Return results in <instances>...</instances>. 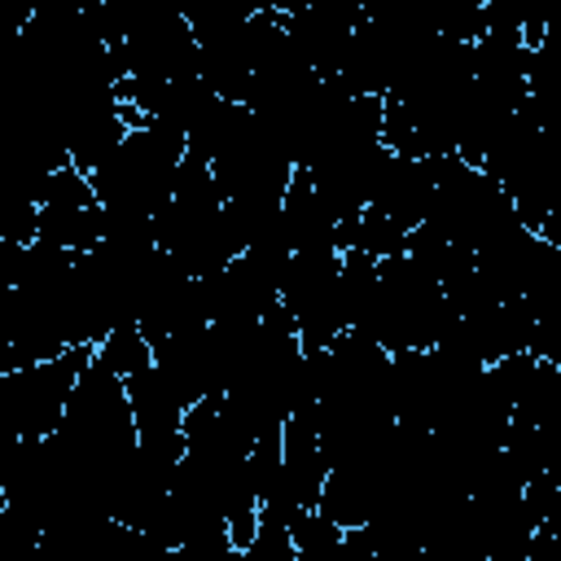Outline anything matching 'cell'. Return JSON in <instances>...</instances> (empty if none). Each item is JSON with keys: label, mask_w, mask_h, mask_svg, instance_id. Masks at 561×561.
Segmentation results:
<instances>
[{"label": "cell", "mask_w": 561, "mask_h": 561, "mask_svg": "<svg viewBox=\"0 0 561 561\" xmlns=\"http://www.w3.org/2000/svg\"><path fill=\"white\" fill-rule=\"evenodd\" d=\"M48 438L66 460V469L75 473V482L110 513L114 491L136 469V421H131L123 377L92 355Z\"/></svg>", "instance_id": "1"}, {"label": "cell", "mask_w": 561, "mask_h": 561, "mask_svg": "<svg viewBox=\"0 0 561 561\" xmlns=\"http://www.w3.org/2000/svg\"><path fill=\"white\" fill-rule=\"evenodd\" d=\"M180 158H184V131L180 127L158 123V118L127 127V136L114 145V153L88 171L101 210L153 215L171 197Z\"/></svg>", "instance_id": "2"}, {"label": "cell", "mask_w": 561, "mask_h": 561, "mask_svg": "<svg viewBox=\"0 0 561 561\" xmlns=\"http://www.w3.org/2000/svg\"><path fill=\"white\" fill-rule=\"evenodd\" d=\"M447 316L451 307H447L443 285L416 259L390 254V259H377L373 294L359 307L351 329L368 333L386 351H408V346H434Z\"/></svg>", "instance_id": "3"}, {"label": "cell", "mask_w": 561, "mask_h": 561, "mask_svg": "<svg viewBox=\"0 0 561 561\" xmlns=\"http://www.w3.org/2000/svg\"><path fill=\"white\" fill-rule=\"evenodd\" d=\"M434 232L478 250L482 241L508 232L522 224L517 206L508 202V193L495 184V175H486L482 167L460 162L456 153L434 158V193L425 206V219Z\"/></svg>", "instance_id": "4"}, {"label": "cell", "mask_w": 561, "mask_h": 561, "mask_svg": "<svg viewBox=\"0 0 561 561\" xmlns=\"http://www.w3.org/2000/svg\"><path fill=\"white\" fill-rule=\"evenodd\" d=\"M88 359H92V346L79 342V346H66L53 359L0 373V425L18 438L53 434Z\"/></svg>", "instance_id": "5"}, {"label": "cell", "mask_w": 561, "mask_h": 561, "mask_svg": "<svg viewBox=\"0 0 561 561\" xmlns=\"http://www.w3.org/2000/svg\"><path fill=\"white\" fill-rule=\"evenodd\" d=\"M337 272H342V254L329 245L294 250L285 263L280 302L294 316L302 351H320V346H329L333 333L351 329L346 311H342V294H337Z\"/></svg>", "instance_id": "6"}, {"label": "cell", "mask_w": 561, "mask_h": 561, "mask_svg": "<svg viewBox=\"0 0 561 561\" xmlns=\"http://www.w3.org/2000/svg\"><path fill=\"white\" fill-rule=\"evenodd\" d=\"M224 202H276L294 175L280 136L254 114L250 127L210 162Z\"/></svg>", "instance_id": "7"}, {"label": "cell", "mask_w": 561, "mask_h": 561, "mask_svg": "<svg viewBox=\"0 0 561 561\" xmlns=\"http://www.w3.org/2000/svg\"><path fill=\"white\" fill-rule=\"evenodd\" d=\"M35 237L61 250H92L101 241V202L92 193V180L79 167L66 162L48 171Z\"/></svg>", "instance_id": "8"}, {"label": "cell", "mask_w": 561, "mask_h": 561, "mask_svg": "<svg viewBox=\"0 0 561 561\" xmlns=\"http://www.w3.org/2000/svg\"><path fill=\"white\" fill-rule=\"evenodd\" d=\"M110 57H114V70L118 75H136V79H188L197 75V61H202V48L184 22V13L167 18V22H153L118 44H110Z\"/></svg>", "instance_id": "9"}, {"label": "cell", "mask_w": 561, "mask_h": 561, "mask_svg": "<svg viewBox=\"0 0 561 561\" xmlns=\"http://www.w3.org/2000/svg\"><path fill=\"white\" fill-rule=\"evenodd\" d=\"M359 22H364V9L351 4V0H324V4H307L298 13H285L289 39L298 44L302 61L320 79H329V75L342 70L346 48H351V35H355Z\"/></svg>", "instance_id": "10"}, {"label": "cell", "mask_w": 561, "mask_h": 561, "mask_svg": "<svg viewBox=\"0 0 561 561\" xmlns=\"http://www.w3.org/2000/svg\"><path fill=\"white\" fill-rule=\"evenodd\" d=\"M430 193H434V158H403V153H390L386 167L377 171V184H373L368 206H377V210H381L386 219H394L399 228H416V224L425 219Z\"/></svg>", "instance_id": "11"}, {"label": "cell", "mask_w": 561, "mask_h": 561, "mask_svg": "<svg viewBox=\"0 0 561 561\" xmlns=\"http://www.w3.org/2000/svg\"><path fill=\"white\" fill-rule=\"evenodd\" d=\"M280 465H285V491L298 508H316V495L329 473V456L320 447L316 412H289L280 425Z\"/></svg>", "instance_id": "12"}, {"label": "cell", "mask_w": 561, "mask_h": 561, "mask_svg": "<svg viewBox=\"0 0 561 561\" xmlns=\"http://www.w3.org/2000/svg\"><path fill=\"white\" fill-rule=\"evenodd\" d=\"M333 210L316 197L307 167H294L285 193H280V219H276V245L280 250H316L329 245L333 250Z\"/></svg>", "instance_id": "13"}, {"label": "cell", "mask_w": 561, "mask_h": 561, "mask_svg": "<svg viewBox=\"0 0 561 561\" xmlns=\"http://www.w3.org/2000/svg\"><path fill=\"white\" fill-rule=\"evenodd\" d=\"M250 118H254V110L250 105H241V101H224V96H215L193 123H188V131H184V149L188 153H197L202 162H215L245 127H250Z\"/></svg>", "instance_id": "14"}, {"label": "cell", "mask_w": 561, "mask_h": 561, "mask_svg": "<svg viewBox=\"0 0 561 561\" xmlns=\"http://www.w3.org/2000/svg\"><path fill=\"white\" fill-rule=\"evenodd\" d=\"M403 254H408V259H416V263H421V267H425L443 289L473 272V250H469V245H460V241H451V237H443V232H434L430 224L408 228Z\"/></svg>", "instance_id": "15"}, {"label": "cell", "mask_w": 561, "mask_h": 561, "mask_svg": "<svg viewBox=\"0 0 561 561\" xmlns=\"http://www.w3.org/2000/svg\"><path fill=\"white\" fill-rule=\"evenodd\" d=\"M92 355H96L110 373H118V377H127V373L153 364V346H149V337H145L136 324H114V329L92 346Z\"/></svg>", "instance_id": "16"}, {"label": "cell", "mask_w": 561, "mask_h": 561, "mask_svg": "<svg viewBox=\"0 0 561 561\" xmlns=\"http://www.w3.org/2000/svg\"><path fill=\"white\" fill-rule=\"evenodd\" d=\"M289 539H294V557H298V561H329V557H337L342 526L329 522L320 508H302V513L289 522Z\"/></svg>", "instance_id": "17"}, {"label": "cell", "mask_w": 561, "mask_h": 561, "mask_svg": "<svg viewBox=\"0 0 561 561\" xmlns=\"http://www.w3.org/2000/svg\"><path fill=\"white\" fill-rule=\"evenodd\" d=\"M403 241H408V228H399L394 219H386L377 206H364L359 210L355 250H364L373 259H390V254H403Z\"/></svg>", "instance_id": "18"}, {"label": "cell", "mask_w": 561, "mask_h": 561, "mask_svg": "<svg viewBox=\"0 0 561 561\" xmlns=\"http://www.w3.org/2000/svg\"><path fill=\"white\" fill-rule=\"evenodd\" d=\"M430 9H434V31L438 35H451V39L473 44L486 31V18H482V4L478 0H430Z\"/></svg>", "instance_id": "19"}, {"label": "cell", "mask_w": 561, "mask_h": 561, "mask_svg": "<svg viewBox=\"0 0 561 561\" xmlns=\"http://www.w3.org/2000/svg\"><path fill=\"white\" fill-rule=\"evenodd\" d=\"M39 202L0 184V241H35Z\"/></svg>", "instance_id": "20"}, {"label": "cell", "mask_w": 561, "mask_h": 561, "mask_svg": "<svg viewBox=\"0 0 561 561\" xmlns=\"http://www.w3.org/2000/svg\"><path fill=\"white\" fill-rule=\"evenodd\" d=\"M31 552H39V526L4 500L0 504V561H22Z\"/></svg>", "instance_id": "21"}, {"label": "cell", "mask_w": 561, "mask_h": 561, "mask_svg": "<svg viewBox=\"0 0 561 561\" xmlns=\"http://www.w3.org/2000/svg\"><path fill=\"white\" fill-rule=\"evenodd\" d=\"M9 298H13V289L0 280V373L13 368V351H9Z\"/></svg>", "instance_id": "22"}, {"label": "cell", "mask_w": 561, "mask_h": 561, "mask_svg": "<svg viewBox=\"0 0 561 561\" xmlns=\"http://www.w3.org/2000/svg\"><path fill=\"white\" fill-rule=\"evenodd\" d=\"M478 4H482V0H478Z\"/></svg>", "instance_id": "23"}]
</instances>
